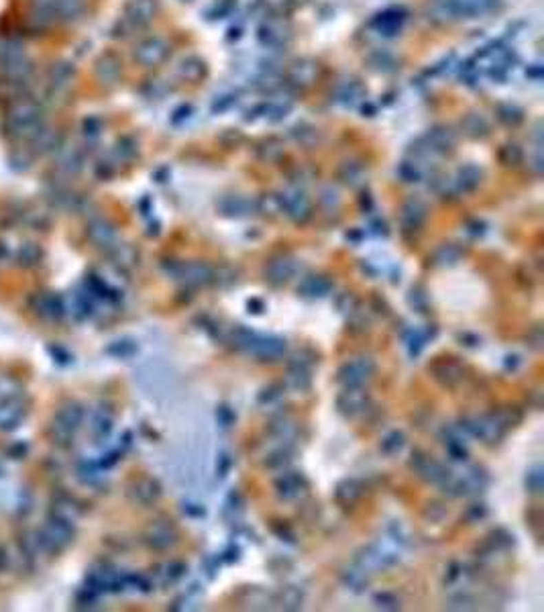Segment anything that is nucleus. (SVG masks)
Segmentation results:
<instances>
[{"instance_id": "obj_1", "label": "nucleus", "mask_w": 544, "mask_h": 612, "mask_svg": "<svg viewBox=\"0 0 544 612\" xmlns=\"http://www.w3.org/2000/svg\"><path fill=\"white\" fill-rule=\"evenodd\" d=\"M230 343L235 349L259 359V361H275L285 353V341L273 335H259L245 329L235 327L230 331Z\"/></svg>"}, {"instance_id": "obj_2", "label": "nucleus", "mask_w": 544, "mask_h": 612, "mask_svg": "<svg viewBox=\"0 0 544 612\" xmlns=\"http://www.w3.org/2000/svg\"><path fill=\"white\" fill-rule=\"evenodd\" d=\"M43 125V107L37 98L25 96L10 105L4 118V129L17 139H29Z\"/></svg>"}, {"instance_id": "obj_3", "label": "nucleus", "mask_w": 544, "mask_h": 612, "mask_svg": "<svg viewBox=\"0 0 544 612\" xmlns=\"http://www.w3.org/2000/svg\"><path fill=\"white\" fill-rule=\"evenodd\" d=\"M461 429L467 431L469 435L477 437L479 441L488 443V445L499 443V441L503 439V435H505V427L495 419V414L465 419V421L461 423Z\"/></svg>"}, {"instance_id": "obj_4", "label": "nucleus", "mask_w": 544, "mask_h": 612, "mask_svg": "<svg viewBox=\"0 0 544 612\" xmlns=\"http://www.w3.org/2000/svg\"><path fill=\"white\" fill-rule=\"evenodd\" d=\"M398 559H400L398 551L389 549L387 545H367L357 553L355 563L359 567H363L367 573H378V571L391 567L393 563H398Z\"/></svg>"}, {"instance_id": "obj_5", "label": "nucleus", "mask_w": 544, "mask_h": 612, "mask_svg": "<svg viewBox=\"0 0 544 612\" xmlns=\"http://www.w3.org/2000/svg\"><path fill=\"white\" fill-rule=\"evenodd\" d=\"M376 374V363L371 357H357L353 361H347L338 374L336 380L345 386V388H361L365 382L371 380V376Z\"/></svg>"}, {"instance_id": "obj_6", "label": "nucleus", "mask_w": 544, "mask_h": 612, "mask_svg": "<svg viewBox=\"0 0 544 612\" xmlns=\"http://www.w3.org/2000/svg\"><path fill=\"white\" fill-rule=\"evenodd\" d=\"M369 402H371L369 394L363 390V386L361 388H345L336 398V408H338V412L342 416L355 419V416H361L367 410Z\"/></svg>"}, {"instance_id": "obj_7", "label": "nucleus", "mask_w": 544, "mask_h": 612, "mask_svg": "<svg viewBox=\"0 0 544 612\" xmlns=\"http://www.w3.org/2000/svg\"><path fill=\"white\" fill-rule=\"evenodd\" d=\"M410 467H412L424 482L435 484V486H440V484H442V480L446 478V472H448L444 465H440L438 461L431 459L428 455H424V453H420V451L412 453Z\"/></svg>"}, {"instance_id": "obj_8", "label": "nucleus", "mask_w": 544, "mask_h": 612, "mask_svg": "<svg viewBox=\"0 0 544 612\" xmlns=\"http://www.w3.org/2000/svg\"><path fill=\"white\" fill-rule=\"evenodd\" d=\"M279 200L283 215H287L294 223H304L310 217V200L304 196V192L285 190L283 194H279Z\"/></svg>"}, {"instance_id": "obj_9", "label": "nucleus", "mask_w": 544, "mask_h": 612, "mask_svg": "<svg viewBox=\"0 0 544 612\" xmlns=\"http://www.w3.org/2000/svg\"><path fill=\"white\" fill-rule=\"evenodd\" d=\"M157 12V0H131L124 10L122 23H127L131 29L145 27Z\"/></svg>"}, {"instance_id": "obj_10", "label": "nucleus", "mask_w": 544, "mask_h": 612, "mask_svg": "<svg viewBox=\"0 0 544 612\" xmlns=\"http://www.w3.org/2000/svg\"><path fill=\"white\" fill-rule=\"evenodd\" d=\"M167 50L169 48L162 37H149L137 45L135 59H137V63H141L145 67H153V65H160L167 57Z\"/></svg>"}, {"instance_id": "obj_11", "label": "nucleus", "mask_w": 544, "mask_h": 612, "mask_svg": "<svg viewBox=\"0 0 544 612\" xmlns=\"http://www.w3.org/2000/svg\"><path fill=\"white\" fill-rule=\"evenodd\" d=\"M175 276L182 279L186 286L198 288V286H206L213 282V268L202 264V262H192V264H179Z\"/></svg>"}, {"instance_id": "obj_12", "label": "nucleus", "mask_w": 544, "mask_h": 612, "mask_svg": "<svg viewBox=\"0 0 544 612\" xmlns=\"http://www.w3.org/2000/svg\"><path fill=\"white\" fill-rule=\"evenodd\" d=\"M82 419H84V410L80 406L69 404V406L61 408V412L55 419L54 433L59 439H65L67 441L74 435V431L78 429V425L82 423Z\"/></svg>"}, {"instance_id": "obj_13", "label": "nucleus", "mask_w": 544, "mask_h": 612, "mask_svg": "<svg viewBox=\"0 0 544 612\" xmlns=\"http://www.w3.org/2000/svg\"><path fill=\"white\" fill-rule=\"evenodd\" d=\"M72 527H69V520H63V518H59V520H52L47 527H45V531H43V541H45V545L50 547V549H63L69 541H72Z\"/></svg>"}, {"instance_id": "obj_14", "label": "nucleus", "mask_w": 544, "mask_h": 612, "mask_svg": "<svg viewBox=\"0 0 544 612\" xmlns=\"http://www.w3.org/2000/svg\"><path fill=\"white\" fill-rule=\"evenodd\" d=\"M308 484L300 474H283L277 482H275V490L279 494V498L283 500H296L306 492Z\"/></svg>"}, {"instance_id": "obj_15", "label": "nucleus", "mask_w": 544, "mask_h": 612, "mask_svg": "<svg viewBox=\"0 0 544 612\" xmlns=\"http://www.w3.org/2000/svg\"><path fill=\"white\" fill-rule=\"evenodd\" d=\"M431 372H433V376H435L436 380H438L442 386H446V388H455V386L463 380V370H461V366L455 363V361H450V359H440V361L433 363Z\"/></svg>"}, {"instance_id": "obj_16", "label": "nucleus", "mask_w": 544, "mask_h": 612, "mask_svg": "<svg viewBox=\"0 0 544 612\" xmlns=\"http://www.w3.org/2000/svg\"><path fill=\"white\" fill-rule=\"evenodd\" d=\"M74 76H76V70H74L72 63H67V61L55 63L52 72H50V78H47V84H50L52 92L54 94H63L72 86Z\"/></svg>"}, {"instance_id": "obj_17", "label": "nucleus", "mask_w": 544, "mask_h": 612, "mask_svg": "<svg viewBox=\"0 0 544 612\" xmlns=\"http://www.w3.org/2000/svg\"><path fill=\"white\" fill-rule=\"evenodd\" d=\"M298 272V264L290 257H277L270 262V266L265 268V276L273 284H283L290 278H294V274Z\"/></svg>"}, {"instance_id": "obj_18", "label": "nucleus", "mask_w": 544, "mask_h": 612, "mask_svg": "<svg viewBox=\"0 0 544 612\" xmlns=\"http://www.w3.org/2000/svg\"><path fill=\"white\" fill-rule=\"evenodd\" d=\"M426 219V207L420 200H410L402 209V223L408 231H418Z\"/></svg>"}, {"instance_id": "obj_19", "label": "nucleus", "mask_w": 544, "mask_h": 612, "mask_svg": "<svg viewBox=\"0 0 544 612\" xmlns=\"http://www.w3.org/2000/svg\"><path fill=\"white\" fill-rule=\"evenodd\" d=\"M96 76L102 84H116L118 78H120V61L114 56H102L98 61H96Z\"/></svg>"}, {"instance_id": "obj_20", "label": "nucleus", "mask_w": 544, "mask_h": 612, "mask_svg": "<svg viewBox=\"0 0 544 612\" xmlns=\"http://www.w3.org/2000/svg\"><path fill=\"white\" fill-rule=\"evenodd\" d=\"M369 578H371V573H367V571H365L363 567H359L357 563H355L353 567H347V569L342 571V576H340L345 588H349L351 592H363V590H367V586H369Z\"/></svg>"}, {"instance_id": "obj_21", "label": "nucleus", "mask_w": 544, "mask_h": 612, "mask_svg": "<svg viewBox=\"0 0 544 612\" xmlns=\"http://www.w3.org/2000/svg\"><path fill=\"white\" fill-rule=\"evenodd\" d=\"M147 541L155 549H167L177 541V535L169 525H153L147 533Z\"/></svg>"}, {"instance_id": "obj_22", "label": "nucleus", "mask_w": 544, "mask_h": 612, "mask_svg": "<svg viewBox=\"0 0 544 612\" xmlns=\"http://www.w3.org/2000/svg\"><path fill=\"white\" fill-rule=\"evenodd\" d=\"M428 14L438 23H450L459 19L457 0H433L428 4Z\"/></svg>"}, {"instance_id": "obj_23", "label": "nucleus", "mask_w": 544, "mask_h": 612, "mask_svg": "<svg viewBox=\"0 0 544 612\" xmlns=\"http://www.w3.org/2000/svg\"><path fill=\"white\" fill-rule=\"evenodd\" d=\"M497 0H457L459 19H473L495 8Z\"/></svg>"}, {"instance_id": "obj_24", "label": "nucleus", "mask_w": 544, "mask_h": 612, "mask_svg": "<svg viewBox=\"0 0 544 612\" xmlns=\"http://www.w3.org/2000/svg\"><path fill=\"white\" fill-rule=\"evenodd\" d=\"M330 290H332V282L325 276H310L298 286V292L310 298H323L330 294Z\"/></svg>"}, {"instance_id": "obj_25", "label": "nucleus", "mask_w": 544, "mask_h": 612, "mask_svg": "<svg viewBox=\"0 0 544 612\" xmlns=\"http://www.w3.org/2000/svg\"><path fill=\"white\" fill-rule=\"evenodd\" d=\"M251 209H253V204L245 196L230 194V196H224L220 200V211L226 217H245Z\"/></svg>"}, {"instance_id": "obj_26", "label": "nucleus", "mask_w": 544, "mask_h": 612, "mask_svg": "<svg viewBox=\"0 0 544 612\" xmlns=\"http://www.w3.org/2000/svg\"><path fill=\"white\" fill-rule=\"evenodd\" d=\"M361 494H363V486L357 482V480H342L338 486H336V490H334V498L340 502V504H345V506H349V504H355V502L361 498Z\"/></svg>"}, {"instance_id": "obj_27", "label": "nucleus", "mask_w": 544, "mask_h": 612, "mask_svg": "<svg viewBox=\"0 0 544 612\" xmlns=\"http://www.w3.org/2000/svg\"><path fill=\"white\" fill-rule=\"evenodd\" d=\"M426 145L433 154H446L455 145V135L448 129H435L426 137Z\"/></svg>"}, {"instance_id": "obj_28", "label": "nucleus", "mask_w": 544, "mask_h": 612, "mask_svg": "<svg viewBox=\"0 0 544 612\" xmlns=\"http://www.w3.org/2000/svg\"><path fill=\"white\" fill-rule=\"evenodd\" d=\"M455 184H457L459 192H461V190H463V192H471V190H475V188L481 184V169L477 166L461 167L459 173H457Z\"/></svg>"}, {"instance_id": "obj_29", "label": "nucleus", "mask_w": 544, "mask_h": 612, "mask_svg": "<svg viewBox=\"0 0 544 612\" xmlns=\"http://www.w3.org/2000/svg\"><path fill=\"white\" fill-rule=\"evenodd\" d=\"M287 386L292 390H304L310 388L312 384V378H310V368H304V366H290V372H287V378H285Z\"/></svg>"}, {"instance_id": "obj_30", "label": "nucleus", "mask_w": 544, "mask_h": 612, "mask_svg": "<svg viewBox=\"0 0 544 612\" xmlns=\"http://www.w3.org/2000/svg\"><path fill=\"white\" fill-rule=\"evenodd\" d=\"M88 233H90V239L94 241V243H98V245H102V247H107L110 245L112 241H114V229H112V224L109 221H105V219H98V221H94V223L90 224V229H88Z\"/></svg>"}, {"instance_id": "obj_31", "label": "nucleus", "mask_w": 544, "mask_h": 612, "mask_svg": "<svg viewBox=\"0 0 544 612\" xmlns=\"http://www.w3.org/2000/svg\"><path fill=\"white\" fill-rule=\"evenodd\" d=\"M160 494H162V488H160V484L155 482V480H139L137 484H135V498L139 502H143V504H151V502H155L160 498Z\"/></svg>"}, {"instance_id": "obj_32", "label": "nucleus", "mask_w": 544, "mask_h": 612, "mask_svg": "<svg viewBox=\"0 0 544 612\" xmlns=\"http://www.w3.org/2000/svg\"><path fill=\"white\" fill-rule=\"evenodd\" d=\"M277 604H279V609H283V611H298L300 606H302V602H304V594L296 588V586H287V588H283L279 594H277V600H275Z\"/></svg>"}, {"instance_id": "obj_33", "label": "nucleus", "mask_w": 544, "mask_h": 612, "mask_svg": "<svg viewBox=\"0 0 544 612\" xmlns=\"http://www.w3.org/2000/svg\"><path fill=\"white\" fill-rule=\"evenodd\" d=\"M318 70L312 61H298L292 65V72H290V78L296 82V84H310L314 78H316Z\"/></svg>"}, {"instance_id": "obj_34", "label": "nucleus", "mask_w": 544, "mask_h": 612, "mask_svg": "<svg viewBox=\"0 0 544 612\" xmlns=\"http://www.w3.org/2000/svg\"><path fill=\"white\" fill-rule=\"evenodd\" d=\"M184 573H186V565L184 563L169 561V563H164V565L157 567V573L155 576L160 578L162 584H175L179 578H184Z\"/></svg>"}, {"instance_id": "obj_35", "label": "nucleus", "mask_w": 544, "mask_h": 612, "mask_svg": "<svg viewBox=\"0 0 544 612\" xmlns=\"http://www.w3.org/2000/svg\"><path fill=\"white\" fill-rule=\"evenodd\" d=\"M435 264L436 266H455L459 260H461V249L457 247V245H440L438 249L435 251Z\"/></svg>"}, {"instance_id": "obj_36", "label": "nucleus", "mask_w": 544, "mask_h": 612, "mask_svg": "<svg viewBox=\"0 0 544 612\" xmlns=\"http://www.w3.org/2000/svg\"><path fill=\"white\" fill-rule=\"evenodd\" d=\"M402 21H404V17L398 10H387V12L380 14V19L376 21V25L380 27V31H383V35H391V33L400 31Z\"/></svg>"}, {"instance_id": "obj_37", "label": "nucleus", "mask_w": 544, "mask_h": 612, "mask_svg": "<svg viewBox=\"0 0 544 612\" xmlns=\"http://www.w3.org/2000/svg\"><path fill=\"white\" fill-rule=\"evenodd\" d=\"M272 433L279 439V441H290L296 433V425L287 419V416H279L277 421L272 423Z\"/></svg>"}, {"instance_id": "obj_38", "label": "nucleus", "mask_w": 544, "mask_h": 612, "mask_svg": "<svg viewBox=\"0 0 544 612\" xmlns=\"http://www.w3.org/2000/svg\"><path fill=\"white\" fill-rule=\"evenodd\" d=\"M204 74V63L196 57H188L179 63V76L186 80H198Z\"/></svg>"}, {"instance_id": "obj_39", "label": "nucleus", "mask_w": 544, "mask_h": 612, "mask_svg": "<svg viewBox=\"0 0 544 612\" xmlns=\"http://www.w3.org/2000/svg\"><path fill=\"white\" fill-rule=\"evenodd\" d=\"M290 461H292V451H290V447L281 445L279 449H275V451H272V453L268 455L265 465L272 467V469H281V467H285Z\"/></svg>"}, {"instance_id": "obj_40", "label": "nucleus", "mask_w": 544, "mask_h": 612, "mask_svg": "<svg viewBox=\"0 0 544 612\" xmlns=\"http://www.w3.org/2000/svg\"><path fill=\"white\" fill-rule=\"evenodd\" d=\"M404 445H406V437H404L400 431H393V433H389V435L381 441L380 449L381 453H385V455H398Z\"/></svg>"}, {"instance_id": "obj_41", "label": "nucleus", "mask_w": 544, "mask_h": 612, "mask_svg": "<svg viewBox=\"0 0 544 612\" xmlns=\"http://www.w3.org/2000/svg\"><path fill=\"white\" fill-rule=\"evenodd\" d=\"M257 209H259V213L270 215V217H275L277 213H283V211H281V200H279V196H275V194L261 196L259 202H257Z\"/></svg>"}, {"instance_id": "obj_42", "label": "nucleus", "mask_w": 544, "mask_h": 612, "mask_svg": "<svg viewBox=\"0 0 544 612\" xmlns=\"http://www.w3.org/2000/svg\"><path fill=\"white\" fill-rule=\"evenodd\" d=\"M400 178L404 182H418L422 178V167H420V162L414 160V162H404L400 166Z\"/></svg>"}, {"instance_id": "obj_43", "label": "nucleus", "mask_w": 544, "mask_h": 612, "mask_svg": "<svg viewBox=\"0 0 544 612\" xmlns=\"http://www.w3.org/2000/svg\"><path fill=\"white\" fill-rule=\"evenodd\" d=\"M488 543H490L491 551H501V549H508L514 545V537L505 531H495L488 539Z\"/></svg>"}, {"instance_id": "obj_44", "label": "nucleus", "mask_w": 544, "mask_h": 612, "mask_svg": "<svg viewBox=\"0 0 544 612\" xmlns=\"http://www.w3.org/2000/svg\"><path fill=\"white\" fill-rule=\"evenodd\" d=\"M543 484H544L543 467L536 465V467H532V469L528 472V476H526V488H528V492H532V494H541Z\"/></svg>"}, {"instance_id": "obj_45", "label": "nucleus", "mask_w": 544, "mask_h": 612, "mask_svg": "<svg viewBox=\"0 0 544 612\" xmlns=\"http://www.w3.org/2000/svg\"><path fill=\"white\" fill-rule=\"evenodd\" d=\"M495 419L508 429V427H514V425H518L520 421H522V412L518 410V408H503V410H499L497 414H495Z\"/></svg>"}, {"instance_id": "obj_46", "label": "nucleus", "mask_w": 544, "mask_h": 612, "mask_svg": "<svg viewBox=\"0 0 544 612\" xmlns=\"http://www.w3.org/2000/svg\"><path fill=\"white\" fill-rule=\"evenodd\" d=\"M467 118H469V120H473V125L465 120V129H467V133H469V135H473V137H479V135H483V133L488 131V123H486V118H483V116H479V114H469Z\"/></svg>"}, {"instance_id": "obj_47", "label": "nucleus", "mask_w": 544, "mask_h": 612, "mask_svg": "<svg viewBox=\"0 0 544 612\" xmlns=\"http://www.w3.org/2000/svg\"><path fill=\"white\" fill-rule=\"evenodd\" d=\"M408 302H410V306H414V310L424 313L426 310V304H428V298H426V294H424L422 288H412L410 290V296H408Z\"/></svg>"}, {"instance_id": "obj_48", "label": "nucleus", "mask_w": 544, "mask_h": 612, "mask_svg": "<svg viewBox=\"0 0 544 612\" xmlns=\"http://www.w3.org/2000/svg\"><path fill=\"white\" fill-rule=\"evenodd\" d=\"M426 341H428V333H424V331H412L410 339H408L410 355H418L422 351V347L426 345Z\"/></svg>"}, {"instance_id": "obj_49", "label": "nucleus", "mask_w": 544, "mask_h": 612, "mask_svg": "<svg viewBox=\"0 0 544 612\" xmlns=\"http://www.w3.org/2000/svg\"><path fill=\"white\" fill-rule=\"evenodd\" d=\"M376 606L381 609V611H398L400 609V600L391 592H381V594L376 596Z\"/></svg>"}, {"instance_id": "obj_50", "label": "nucleus", "mask_w": 544, "mask_h": 612, "mask_svg": "<svg viewBox=\"0 0 544 612\" xmlns=\"http://www.w3.org/2000/svg\"><path fill=\"white\" fill-rule=\"evenodd\" d=\"M110 429H112V414H110V412H105V410H100V412L96 414V421H94V431H96L98 435H109Z\"/></svg>"}, {"instance_id": "obj_51", "label": "nucleus", "mask_w": 544, "mask_h": 612, "mask_svg": "<svg viewBox=\"0 0 544 612\" xmlns=\"http://www.w3.org/2000/svg\"><path fill=\"white\" fill-rule=\"evenodd\" d=\"M135 351H137V347H135L133 341H116L114 345H110L109 347V353H114V355H118V357H129V355H133Z\"/></svg>"}, {"instance_id": "obj_52", "label": "nucleus", "mask_w": 544, "mask_h": 612, "mask_svg": "<svg viewBox=\"0 0 544 612\" xmlns=\"http://www.w3.org/2000/svg\"><path fill=\"white\" fill-rule=\"evenodd\" d=\"M336 308L340 310V313H355V308H357V300H355V296L353 294H340L338 298H336Z\"/></svg>"}, {"instance_id": "obj_53", "label": "nucleus", "mask_w": 544, "mask_h": 612, "mask_svg": "<svg viewBox=\"0 0 544 612\" xmlns=\"http://www.w3.org/2000/svg\"><path fill=\"white\" fill-rule=\"evenodd\" d=\"M486 514H488V510H486L483 504H471L467 508V512H465V516H467L469 523H479V520L486 518Z\"/></svg>"}, {"instance_id": "obj_54", "label": "nucleus", "mask_w": 544, "mask_h": 612, "mask_svg": "<svg viewBox=\"0 0 544 612\" xmlns=\"http://www.w3.org/2000/svg\"><path fill=\"white\" fill-rule=\"evenodd\" d=\"M217 419H218V423H220V425L226 429V427H230V425L235 423V412H232L228 406H218Z\"/></svg>"}, {"instance_id": "obj_55", "label": "nucleus", "mask_w": 544, "mask_h": 612, "mask_svg": "<svg viewBox=\"0 0 544 612\" xmlns=\"http://www.w3.org/2000/svg\"><path fill=\"white\" fill-rule=\"evenodd\" d=\"M279 396H281L279 386H270V388H265L261 394H259V402H261V404H270L273 400H277Z\"/></svg>"}, {"instance_id": "obj_56", "label": "nucleus", "mask_w": 544, "mask_h": 612, "mask_svg": "<svg viewBox=\"0 0 544 612\" xmlns=\"http://www.w3.org/2000/svg\"><path fill=\"white\" fill-rule=\"evenodd\" d=\"M84 133L86 135H98L100 133V120L98 118H88L86 123H84Z\"/></svg>"}, {"instance_id": "obj_57", "label": "nucleus", "mask_w": 544, "mask_h": 612, "mask_svg": "<svg viewBox=\"0 0 544 612\" xmlns=\"http://www.w3.org/2000/svg\"><path fill=\"white\" fill-rule=\"evenodd\" d=\"M228 467H230V457H228L226 453H222V455L218 457V463H217L218 476H226Z\"/></svg>"}, {"instance_id": "obj_58", "label": "nucleus", "mask_w": 544, "mask_h": 612, "mask_svg": "<svg viewBox=\"0 0 544 612\" xmlns=\"http://www.w3.org/2000/svg\"><path fill=\"white\" fill-rule=\"evenodd\" d=\"M190 112H192V109H190V107H179L177 111L173 112V114H175V116L171 118V120H173V125H177V123H179V118H188V116H190Z\"/></svg>"}, {"instance_id": "obj_59", "label": "nucleus", "mask_w": 544, "mask_h": 612, "mask_svg": "<svg viewBox=\"0 0 544 612\" xmlns=\"http://www.w3.org/2000/svg\"><path fill=\"white\" fill-rule=\"evenodd\" d=\"M184 510H186L188 514H192V516H202V514H204V508L198 506V504H188V506H184Z\"/></svg>"}, {"instance_id": "obj_60", "label": "nucleus", "mask_w": 544, "mask_h": 612, "mask_svg": "<svg viewBox=\"0 0 544 612\" xmlns=\"http://www.w3.org/2000/svg\"><path fill=\"white\" fill-rule=\"evenodd\" d=\"M261 310H263V302L261 300H249V313L259 315Z\"/></svg>"}]
</instances>
